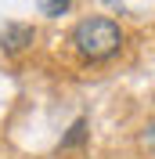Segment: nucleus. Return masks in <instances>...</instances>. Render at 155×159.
Segmentation results:
<instances>
[{"label":"nucleus","mask_w":155,"mask_h":159,"mask_svg":"<svg viewBox=\"0 0 155 159\" xmlns=\"http://www.w3.org/2000/svg\"><path fill=\"white\" fill-rule=\"evenodd\" d=\"M72 43H76V51L83 54V58H112L119 47H123V29H119L112 18H101V15H94V18H83L76 25V33H72Z\"/></svg>","instance_id":"obj_1"},{"label":"nucleus","mask_w":155,"mask_h":159,"mask_svg":"<svg viewBox=\"0 0 155 159\" xmlns=\"http://www.w3.org/2000/svg\"><path fill=\"white\" fill-rule=\"evenodd\" d=\"M0 43H4V51H18L25 43H33V29L29 25H7L4 36H0Z\"/></svg>","instance_id":"obj_2"},{"label":"nucleus","mask_w":155,"mask_h":159,"mask_svg":"<svg viewBox=\"0 0 155 159\" xmlns=\"http://www.w3.org/2000/svg\"><path fill=\"white\" fill-rule=\"evenodd\" d=\"M83 141H87V119H76V123L69 127V134L61 138V148H76Z\"/></svg>","instance_id":"obj_3"},{"label":"nucleus","mask_w":155,"mask_h":159,"mask_svg":"<svg viewBox=\"0 0 155 159\" xmlns=\"http://www.w3.org/2000/svg\"><path fill=\"white\" fill-rule=\"evenodd\" d=\"M43 11H47V15H65L69 4H65V0H61V4H43Z\"/></svg>","instance_id":"obj_4"}]
</instances>
